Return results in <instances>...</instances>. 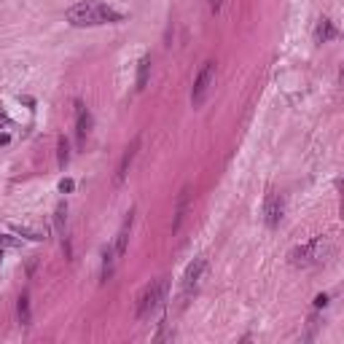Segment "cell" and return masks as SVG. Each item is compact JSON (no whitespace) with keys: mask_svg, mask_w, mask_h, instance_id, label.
I'll use <instances>...</instances> for the list:
<instances>
[{"mask_svg":"<svg viewBox=\"0 0 344 344\" xmlns=\"http://www.w3.org/2000/svg\"><path fill=\"white\" fill-rule=\"evenodd\" d=\"M16 315H19V323H22V326H30V296H27V293L19 296Z\"/></svg>","mask_w":344,"mask_h":344,"instance_id":"11","label":"cell"},{"mask_svg":"<svg viewBox=\"0 0 344 344\" xmlns=\"http://www.w3.org/2000/svg\"><path fill=\"white\" fill-rule=\"evenodd\" d=\"M137 148H140V135L135 137L129 145H127V151H124V156H121V164H118V172H116V183H121L124 177H127V170H129V164H132V159H135L137 154Z\"/></svg>","mask_w":344,"mask_h":344,"instance_id":"8","label":"cell"},{"mask_svg":"<svg viewBox=\"0 0 344 344\" xmlns=\"http://www.w3.org/2000/svg\"><path fill=\"white\" fill-rule=\"evenodd\" d=\"M124 11L113 8L108 3H100V0H84V3L73 5L68 11V22L76 24V27H97V24H113L121 22Z\"/></svg>","mask_w":344,"mask_h":344,"instance_id":"1","label":"cell"},{"mask_svg":"<svg viewBox=\"0 0 344 344\" xmlns=\"http://www.w3.org/2000/svg\"><path fill=\"white\" fill-rule=\"evenodd\" d=\"M59 167L65 170V164H68V159H70V145H68V140H65V137H59Z\"/></svg>","mask_w":344,"mask_h":344,"instance_id":"14","label":"cell"},{"mask_svg":"<svg viewBox=\"0 0 344 344\" xmlns=\"http://www.w3.org/2000/svg\"><path fill=\"white\" fill-rule=\"evenodd\" d=\"M148 73H151V57H143L140 62H137V89H145Z\"/></svg>","mask_w":344,"mask_h":344,"instance_id":"12","label":"cell"},{"mask_svg":"<svg viewBox=\"0 0 344 344\" xmlns=\"http://www.w3.org/2000/svg\"><path fill=\"white\" fill-rule=\"evenodd\" d=\"M221 5H223V0H210V8H213V14L221 11Z\"/></svg>","mask_w":344,"mask_h":344,"instance_id":"18","label":"cell"},{"mask_svg":"<svg viewBox=\"0 0 344 344\" xmlns=\"http://www.w3.org/2000/svg\"><path fill=\"white\" fill-rule=\"evenodd\" d=\"M0 245H3V248H16L19 240H14V237H8V234H3V237H0Z\"/></svg>","mask_w":344,"mask_h":344,"instance_id":"16","label":"cell"},{"mask_svg":"<svg viewBox=\"0 0 344 344\" xmlns=\"http://www.w3.org/2000/svg\"><path fill=\"white\" fill-rule=\"evenodd\" d=\"M14 231L22 234V237H27V240H43L46 237L43 229H32V226H14Z\"/></svg>","mask_w":344,"mask_h":344,"instance_id":"13","label":"cell"},{"mask_svg":"<svg viewBox=\"0 0 344 344\" xmlns=\"http://www.w3.org/2000/svg\"><path fill=\"white\" fill-rule=\"evenodd\" d=\"M76 132H78V143H86V137H89V132H91V116H89V110H86V105L84 102H76Z\"/></svg>","mask_w":344,"mask_h":344,"instance_id":"7","label":"cell"},{"mask_svg":"<svg viewBox=\"0 0 344 344\" xmlns=\"http://www.w3.org/2000/svg\"><path fill=\"white\" fill-rule=\"evenodd\" d=\"M326 304H328V296H326V293H320V296L315 299V307H326Z\"/></svg>","mask_w":344,"mask_h":344,"instance_id":"17","label":"cell"},{"mask_svg":"<svg viewBox=\"0 0 344 344\" xmlns=\"http://www.w3.org/2000/svg\"><path fill=\"white\" fill-rule=\"evenodd\" d=\"M204 269H207V261H204L202 256L194 258L186 266V274H183V282H180V307L196 293V288H199V282L204 277Z\"/></svg>","mask_w":344,"mask_h":344,"instance_id":"4","label":"cell"},{"mask_svg":"<svg viewBox=\"0 0 344 344\" xmlns=\"http://www.w3.org/2000/svg\"><path fill=\"white\" fill-rule=\"evenodd\" d=\"M263 221H266L269 229H274L282 221V196L280 194L266 196V202H263Z\"/></svg>","mask_w":344,"mask_h":344,"instance_id":"6","label":"cell"},{"mask_svg":"<svg viewBox=\"0 0 344 344\" xmlns=\"http://www.w3.org/2000/svg\"><path fill=\"white\" fill-rule=\"evenodd\" d=\"M167 290H170L167 277H159V280L151 282V285L143 290L140 301H137V320H148V317L162 307V301L167 299Z\"/></svg>","mask_w":344,"mask_h":344,"instance_id":"2","label":"cell"},{"mask_svg":"<svg viewBox=\"0 0 344 344\" xmlns=\"http://www.w3.org/2000/svg\"><path fill=\"white\" fill-rule=\"evenodd\" d=\"M315 38H317V43H328L331 38H336L334 22H331V19H320V22H317V30H315Z\"/></svg>","mask_w":344,"mask_h":344,"instance_id":"10","label":"cell"},{"mask_svg":"<svg viewBox=\"0 0 344 344\" xmlns=\"http://www.w3.org/2000/svg\"><path fill=\"white\" fill-rule=\"evenodd\" d=\"M331 245L326 237H315V240H309L307 245H301V248H296L293 253H290V263L293 266H309V263H320L326 261Z\"/></svg>","mask_w":344,"mask_h":344,"instance_id":"3","label":"cell"},{"mask_svg":"<svg viewBox=\"0 0 344 344\" xmlns=\"http://www.w3.org/2000/svg\"><path fill=\"white\" fill-rule=\"evenodd\" d=\"M73 188H76V183H73L70 177H65V180H59V191H62V194H70Z\"/></svg>","mask_w":344,"mask_h":344,"instance_id":"15","label":"cell"},{"mask_svg":"<svg viewBox=\"0 0 344 344\" xmlns=\"http://www.w3.org/2000/svg\"><path fill=\"white\" fill-rule=\"evenodd\" d=\"M213 81H215V62H204L202 73L196 76V81H194V89H191V102H194V108H199V105L204 102V97H207Z\"/></svg>","mask_w":344,"mask_h":344,"instance_id":"5","label":"cell"},{"mask_svg":"<svg viewBox=\"0 0 344 344\" xmlns=\"http://www.w3.org/2000/svg\"><path fill=\"white\" fill-rule=\"evenodd\" d=\"M132 221H135V210H132V213L127 215V221H124L121 231L116 234V245H113L116 258H121V256H124V250H127V240H129V231H132Z\"/></svg>","mask_w":344,"mask_h":344,"instance_id":"9","label":"cell"}]
</instances>
